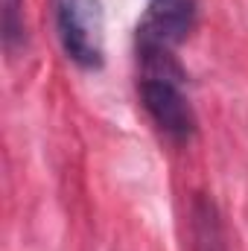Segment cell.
Listing matches in <instances>:
<instances>
[{"mask_svg": "<svg viewBox=\"0 0 248 251\" xmlns=\"http://www.w3.org/2000/svg\"><path fill=\"white\" fill-rule=\"evenodd\" d=\"M56 32L62 50L79 67H102L105 62V9L102 0H53Z\"/></svg>", "mask_w": 248, "mask_h": 251, "instance_id": "6da1fadb", "label": "cell"}, {"mask_svg": "<svg viewBox=\"0 0 248 251\" xmlns=\"http://www.w3.org/2000/svg\"><path fill=\"white\" fill-rule=\"evenodd\" d=\"M196 0H149L137 24V53H173L196 26Z\"/></svg>", "mask_w": 248, "mask_h": 251, "instance_id": "7a4b0ae2", "label": "cell"}, {"mask_svg": "<svg viewBox=\"0 0 248 251\" xmlns=\"http://www.w3.org/2000/svg\"><path fill=\"white\" fill-rule=\"evenodd\" d=\"M181 85H184L181 79H164V76L140 79V100L146 114L173 140H190L196 134V114Z\"/></svg>", "mask_w": 248, "mask_h": 251, "instance_id": "3957f363", "label": "cell"}, {"mask_svg": "<svg viewBox=\"0 0 248 251\" xmlns=\"http://www.w3.org/2000/svg\"><path fill=\"white\" fill-rule=\"evenodd\" d=\"M193 246L196 251H225L222 246V228H219V216L213 210V204L207 201H196L193 207Z\"/></svg>", "mask_w": 248, "mask_h": 251, "instance_id": "277c9868", "label": "cell"}, {"mask_svg": "<svg viewBox=\"0 0 248 251\" xmlns=\"http://www.w3.org/2000/svg\"><path fill=\"white\" fill-rule=\"evenodd\" d=\"M24 41V0H3V44L12 50Z\"/></svg>", "mask_w": 248, "mask_h": 251, "instance_id": "5b68a950", "label": "cell"}]
</instances>
